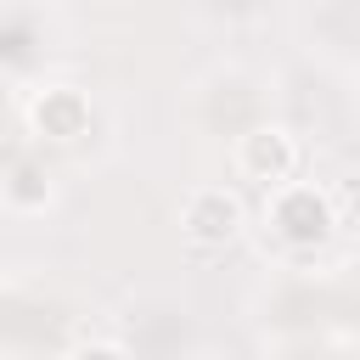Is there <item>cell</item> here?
Listing matches in <instances>:
<instances>
[{"mask_svg": "<svg viewBox=\"0 0 360 360\" xmlns=\"http://www.w3.org/2000/svg\"><path fill=\"white\" fill-rule=\"evenodd\" d=\"M56 197H62V180L39 152H28V146L0 152V208L11 219H45L56 208Z\"/></svg>", "mask_w": 360, "mask_h": 360, "instance_id": "9", "label": "cell"}, {"mask_svg": "<svg viewBox=\"0 0 360 360\" xmlns=\"http://www.w3.org/2000/svg\"><path fill=\"white\" fill-rule=\"evenodd\" d=\"M259 236H264V253H276L281 270H309V259H321L343 236V208L321 180L292 174V180L264 191Z\"/></svg>", "mask_w": 360, "mask_h": 360, "instance_id": "1", "label": "cell"}, {"mask_svg": "<svg viewBox=\"0 0 360 360\" xmlns=\"http://www.w3.org/2000/svg\"><path fill=\"white\" fill-rule=\"evenodd\" d=\"M22 124L39 146H73L90 135L96 124V107L79 84H62V79H39L28 84V101H22Z\"/></svg>", "mask_w": 360, "mask_h": 360, "instance_id": "7", "label": "cell"}, {"mask_svg": "<svg viewBox=\"0 0 360 360\" xmlns=\"http://www.w3.org/2000/svg\"><path fill=\"white\" fill-rule=\"evenodd\" d=\"M270 6L276 0H186V11L214 34H248L270 17Z\"/></svg>", "mask_w": 360, "mask_h": 360, "instance_id": "11", "label": "cell"}, {"mask_svg": "<svg viewBox=\"0 0 360 360\" xmlns=\"http://www.w3.org/2000/svg\"><path fill=\"white\" fill-rule=\"evenodd\" d=\"M225 163H231L236 180L270 191V186L292 180V174L304 169V141H298L292 124H281V118H259V124H248V129H236V135L225 141Z\"/></svg>", "mask_w": 360, "mask_h": 360, "instance_id": "5", "label": "cell"}, {"mask_svg": "<svg viewBox=\"0 0 360 360\" xmlns=\"http://www.w3.org/2000/svg\"><path fill=\"white\" fill-rule=\"evenodd\" d=\"M304 51L349 84L360 68V0H315L304 11Z\"/></svg>", "mask_w": 360, "mask_h": 360, "instance_id": "8", "label": "cell"}, {"mask_svg": "<svg viewBox=\"0 0 360 360\" xmlns=\"http://www.w3.org/2000/svg\"><path fill=\"white\" fill-rule=\"evenodd\" d=\"M112 338L129 349V360H202V315L174 287H135L124 292L112 315Z\"/></svg>", "mask_w": 360, "mask_h": 360, "instance_id": "2", "label": "cell"}, {"mask_svg": "<svg viewBox=\"0 0 360 360\" xmlns=\"http://www.w3.org/2000/svg\"><path fill=\"white\" fill-rule=\"evenodd\" d=\"M270 360H354V338L343 326H309V332H287Z\"/></svg>", "mask_w": 360, "mask_h": 360, "instance_id": "10", "label": "cell"}, {"mask_svg": "<svg viewBox=\"0 0 360 360\" xmlns=\"http://www.w3.org/2000/svg\"><path fill=\"white\" fill-rule=\"evenodd\" d=\"M225 73V90L231 96H219L214 90V79L202 73L197 84H191V118H197V129L202 135H219V141H231L236 129H248V124H259V118H270V79L264 73H253V68H242V62H225L219 68Z\"/></svg>", "mask_w": 360, "mask_h": 360, "instance_id": "3", "label": "cell"}, {"mask_svg": "<svg viewBox=\"0 0 360 360\" xmlns=\"http://www.w3.org/2000/svg\"><path fill=\"white\" fill-rule=\"evenodd\" d=\"M174 225H180V236L197 253H219V248H236L253 231V208H248V197L231 180H202V186H191L180 197Z\"/></svg>", "mask_w": 360, "mask_h": 360, "instance_id": "4", "label": "cell"}, {"mask_svg": "<svg viewBox=\"0 0 360 360\" xmlns=\"http://www.w3.org/2000/svg\"><path fill=\"white\" fill-rule=\"evenodd\" d=\"M0 152H6V101H0Z\"/></svg>", "mask_w": 360, "mask_h": 360, "instance_id": "13", "label": "cell"}, {"mask_svg": "<svg viewBox=\"0 0 360 360\" xmlns=\"http://www.w3.org/2000/svg\"><path fill=\"white\" fill-rule=\"evenodd\" d=\"M51 62V17L45 6H28V0H11L0 6V84H39Z\"/></svg>", "mask_w": 360, "mask_h": 360, "instance_id": "6", "label": "cell"}, {"mask_svg": "<svg viewBox=\"0 0 360 360\" xmlns=\"http://www.w3.org/2000/svg\"><path fill=\"white\" fill-rule=\"evenodd\" d=\"M62 360H129V349H124L112 332H96V338H79Z\"/></svg>", "mask_w": 360, "mask_h": 360, "instance_id": "12", "label": "cell"}]
</instances>
